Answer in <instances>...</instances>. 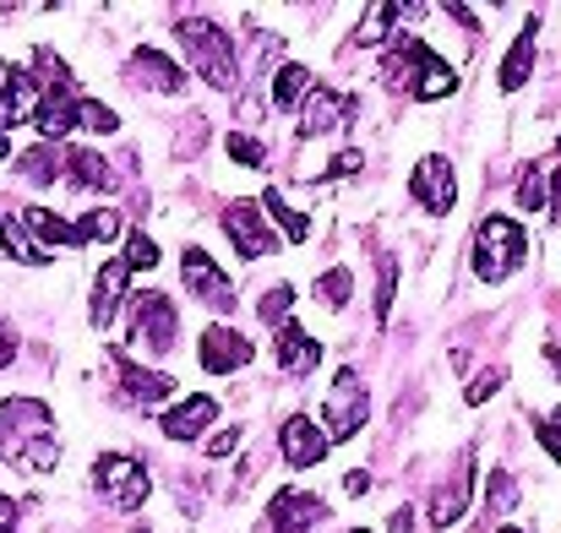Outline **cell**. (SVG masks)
Wrapping results in <instances>:
<instances>
[{
	"mask_svg": "<svg viewBox=\"0 0 561 533\" xmlns=\"http://www.w3.org/2000/svg\"><path fill=\"white\" fill-rule=\"evenodd\" d=\"M355 109H360V104H355V93L317 88V93L306 99V109H300V137H328V131H339Z\"/></svg>",
	"mask_w": 561,
	"mask_h": 533,
	"instance_id": "5bb4252c",
	"label": "cell"
},
{
	"mask_svg": "<svg viewBox=\"0 0 561 533\" xmlns=\"http://www.w3.org/2000/svg\"><path fill=\"white\" fill-rule=\"evenodd\" d=\"M93 485H99V496L115 507V512H137L142 501H148V468L137 463V457H126V452H104L99 463H93Z\"/></svg>",
	"mask_w": 561,
	"mask_h": 533,
	"instance_id": "5b68a950",
	"label": "cell"
},
{
	"mask_svg": "<svg viewBox=\"0 0 561 533\" xmlns=\"http://www.w3.org/2000/svg\"><path fill=\"white\" fill-rule=\"evenodd\" d=\"M251 359H256V349H251L245 333H234V327H224V322H213V327L202 333V370H207V375L245 370Z\"/></svg>",
	"mask_w": 561,
	"mask_h": 533,
	"instance_id": "8fae6325",
	"label": "cell"
},
{
	"mask_svg": "<svg viewBox=\"0 0 561 533\" xmlns=\"http://www.w3.org/2000/svg\"><path fill=\"white\" fill-rule=\"evenodd\" d=\"M224 153H229L240 170H262V164H267V148H262L256 137H240V131H234V137H224Z\"/></svg>",
	"mask_w": 561,
	"mask_h": 533,
	"instance_id": "74e56055",
	"label": "cell"
},
{
	"mask_svg": "<svg viewBox=\"0 0 561 533\" xmlns=\"http://www.w3.org/2000/svg\"><path fill=\"white\" fill-rule=\"evenodd\" d=\"M360 164H366V153H355V148H350V153H339V159H333V170H328V175H322V179H339V175H360Z\"/></svg>",
	"mask_w": 561,
	"mask_h": 533,
	"instance_id": "b9f144b4",
	"label": "cell"
},
{
	"mask_svg": "<svg viewBox=\"0 0 561 533\" xmlns=\"http://www.w3.org/2000/svg\"><path fill=\"white\" fill-rule=\"evenodd\" d=\"M66 179H71V185H82V190H115V185H121V175L110 170V159H104V153H93V148H71Z\"/></svg>",
	"mask_w": 561,
	"mask_h": 533,
	"instance_id": "cb8c5ba5",
	"label": "cell"
},
{
	"mask_svg": "<svg viewBox=\"0 0 561 533\" xmlns=\"http://www.w3.org/2000/svg\"><path fill=\"white\" fill-rule=\"evenodd\" d=\"M289 305H295V289H289V283H273V289L262 294L256 316H262L267 327H289Z\"/></svg>",
	"mask_w": 561,
	"mask_h": 533,
	"instance_id": "d590c367",
	"label": "cell"
},
{
	"mask_svg": "<svg viewBox=\"0 0 561 533\" xmlns=\"http://www.w3.org/2000/svg\"><path fill=\"white\" fill-rule=\"evenodd\" d=\"M218 419V397H207V392H196L186 403H175L164 419H159V430L170 436V441H202V430Z\"/></svg>",
	"mask_w": 561,
	"mask_h": 533,
	"instance_id": "ac0fdd59",
	"label": "cell"
},
{
	"mask_svg": "<svg viewBox=\"0 0 561 533\" xmlns=\"http://www.w3.org/2000/svg\"><path fill=\"white\" fill-rule=\"evenodd\" d=\"M518 207L524 212H546L551 207V159H540V164L524 170V179H518Z\"/></svg>",
	"mask_w": 561,
	"mask_h": 533,
	"instance_id": "f546056e",
	"label": "cell"
},
{
	"mask_svg": "<svg viewBox=\"0 0 561 533\" xmlns=\"http://www.w3.org/2000/svg\"><path fill=\"white\" fill-rule=\"evenodd\" d=\"M409 190H414V201L425 207V212H453V201H458V179H453V164L442 159V153H431V159H420L414 164V179H409Z\"/></svg>",
	"mask_w": 561,
	"mask_h": 533,
	"instance_id": "30bf717a",
	"label": "cell"
},
{
	"mask_svg": "<svg viewBox=\"0 0 561 533\" xmlns=\"http://www.w3.org/2000/svg\"><path fill=\"white\" fill-rule=\"evenodd\" d=\"M71 126H77V93H44V109H38V137H44V142H60Z\"/></svg>",
	"mask_w": 561,
	"mask_h": 533,
	"instance_id": "83f0119b",
	"label": "cell"
},
{
	"mask_svg": "<svg viewBox=\"0 0 561 533\" xmlns=\"http://www.w3.org/2000/svg\"><path fill=\"white\" fill-rule=\"evenodd\" d=\"M126 267L137 273V267H159V245L137 229V234H126Z\"/></svg>",
	"mask_w": 561,
	"mask_h": 533,
	"instance_id": "f35d334b",
	"label": "cell"
},
{
	"mask_svg": "<svg viewBox=\"0 0 561 533\" xmlns=\"http://www.w3.org/2000/svg\"><path fill=\"white\" fill-rule=\"evenodd\" d=\"M485 507H491V512H513V507H518V479H513L507 468H491V479H485Z\"/></svg>",
	"mask_w": 561,
	"mask_h": 533,
	"instance_id": "8d00e7d4",
	"label": "cell"
},
{
	"mask_svg": "<svg viewBox=\"0 0 561 533\" xmlns=\"http://www.w3.org/2000/svg\"><path fill=\"white\" fill-rule=\"evenodd\" d=\"M262 212H267V218L284 229V240H289V245H300V240L311 234V218H306V212H295L278 190H267V196H262Z\"/></svg>",
	"mask_w": 561,
	"mask_h": 533,
	"instance_id": "4dcf8cb0",
	"label": "cell"
},
{
	"mask_svg": "<svg viewBox=\"0 0 561 533\" xmlns=\"http://www.w3.org/2000/svg\"><path fill=\"white\" fill-rule=\"evenodd\" d=\"M447 16H453V22H463L469 33H480V11H474V5H447Z\"/></svg>",
	"mask_w": 561,
	"mask_h": 533,
	"instance_id": "ee69618b",
	"label": "cell"
},
{
	"mask_svg": "<svg viewBox=\"0 0 561 533\" xmlns=\"http://www.w3.org/2000/svg\"><path fill=\"white\" fill-rule=\"evenodd\" d=\"M66 164H71V153H60L55 142H38V148H27L16 159V175L27 179V185H55V179L66 175Z\"/></svg>",
	"mask_w": 561,
	"mask_h": 533,
	"instance_id": "d4e9b609",
	"label": "cell"
},
{
	"mask_svg": "<svg viewBox=\"0 0 561 533\" xmlns=\"http://www.w3.org/2000/svg\"><path fill=\"white\" fill-rule=\"evenodd\" d=\"M350 289H355V273H350V267H333V273L317 278V300H322L328 311H344V305H350Z\"/></svg>",
	"mask_w": 561,
	"mask_h": 533,
	"instance_id": "d6a6232c",
	"label": "cell"
},
{
	"mask_svg": "<svg viewBox=\"0 0 561 533\" xmlns=\"http://www.w3.org/2000/svg\"><path fill=\"white\" fill-rule=\"evenodd\" d=\"M0 223H5V218H0Z\"/></svg>",
	"mask_w": 561,
	"mask_h": 533,
	"instance_id": "f5cc1de1",
	"label": "cell"
},
{
	"mask_svg": "<svg viewBox=\"0 0 561 533\" xmlns=\"http://www.w3.org/2000/svg\"><path fill=\"white\" fill-rule=\"evenodd\" d=\"M240 447V425H229V430H218V436H207V457H229Z\"/></svg>",
	"mask_w": 561,
	"mask_h": 533,
	"instance_id": "60d3db41",
	"label": "cell"
},
{
	"mask_svg": "<svg viewBox=\"0 0 561 533\" xmlns=\"http://www.w3.org/2000/svg\"><path fill=\"white\" fill-rule=\"evenodd\" d=\"M350 533H371V529H350Z\"/></svg>",
	"mask_w": 561,
	"mask_h": 533,
	"instance_id": "816d5d0a",
	"label": "cell"
},
{
	"mask_svg": "<svg viewBox=\"0 0 561 533\" xmlns=\"http://www.w3.org/2000/svg\"><path fill=\"white\" fill-rule=\"evenodd\" d=\"M311 93H317V77H311L306 66L289 60V66L273 71V109H278V115H300Z\"/></svg>",
	"mask_w": 561,
	"mask_h": 533,
	"instance_id": "44dd1931",
	"label": "cell"
},
{
	"mask_svg": "<svg viewBox=\"0 0 561 533\" xmlns=\"http://www.w3.org/2000/svg\"><path fill=\"white\" fill-rule=\"evenodd\" d=\"M126 82H131V88H148V93H164V99L186 93V71H181L170 55H159V49H137V55L126 60Z\"/></svg>",
	"mask_w": 561,
	"mask_h": 533,
	"instance_id": "7c38bea8",
	"label": "cell"
},
{
	"mask_svg": "<svg viewBox=\"0 0 561 533\" xmlns=\"http://www.w3.org/2000/svg\"><path fill=\"white\" fill-rule=\"evenodd\" d=\"M11 355H16V338H11V333H5V327H0V370H5V364H11Z\"/></svg>",
	"mask_w": 561,
	"mask_h": 533,
	"instance_id": "c3c4849f",
	"label": "cell"
},
{
	"mask_svg": "<svg viewBox=\"0 0 561 533\" xmlns=\"http://www.w3.org/2000/svg\"><path fill=\"white\" fill-rule=\"evenodd\" d=\"M535 436H540V447L561 463V425H535Z\"/></svg>",
	"mask_w": 561,
	"mask_h": 533,
	"instance_id": "7bdbcfd3",
	"label": "cell"
},
{
	"mask_svg": "<svg viewBox=\"0 0 561 533\" xmlns=\"http://www.w3.org/2000/svg\"><path fill=\"white\" fill-rule=\"evenodd\" d=\"M535 44H540V16H529L524 33H518V44L502 55V71H496L502 93H518V88L529 82V71H535Z\"/></svg>",
	"mask_w": 561,
	"mask_h": 533,
	"instance_id": "d6986e66",
	"label": "cell"
},
{
	"mask_svg": "<svg viewBox=\"0 0 561 533\" xmlns=\"http://www.w3.org/2000/svg\"><path fill=\"white\" fill-rule=\"evenodd\" d=\"M496 386H502V370H480V375L469 381V392H463V397H469V403L480 408V403H485V397H491Z\"/></svg>",
	"mask_w": 561,
	"mask_h": 533,
	"instance_id": "ab89813d",
	"label": "cell"
},
{
	"mask_svg": "<svg viewBox=\"0 0 561 533\" xmlns=\"http://www.w3.org/2000/svg\"><path fill=\"white\" fill-rule=\"evenodd\" d=\"M496 533H524V529H496Z\"/></svg>",
	"mask_w": 561,
	"mask_h": 533,
	"instance_id": "f907efd6",
	"label": "cell"
},
{
	"mask_svg": "<svg viewBox=\"0 0 561 533\" xmlns=\"http://www.w3.org/2000/svg\"><path fill=\"white\" fill-rule=\"evenodd\" d=\"M328 430L311 419V414H289L284 419V430H278V452H284V463L289 468H317L322 457H328Z\"/></svg>",
	"mask_w": 561,
	"mask_h": 533,
	"instance_id": "9c48e42d",
	"label": "cell"
},
{
	"mask_svg": "<svg viewBox=\"0 0 561 533\" xmlns=\"http://www.w3.org/2000/svg\"><path fill=\"white\" fill-rule=\"evenodd\" d=\"M387 529L392 533H414V512H409V507H398V512L387 518Z\"/></svg>",
	"mask_w": 561,
	"mask_h": 533,
	"instance_id": "bcb514c9",
	"label": "cell"
},
{
	"mask_svg": "<svg viewBox=\"0 0 561 533\" xmlns=\"http://www.w3.org/2000/svg\"><path fill=\"white\" fill-rule=\"evenodd\" d=\"M273 355H278V370L289 375V381H300V375H311L317 370V359H322V344L306 333V327H278V338H273Z\"/></svg>",
	"mask_w": 561,
	"mask_h": 533,
	"instance_id": "e0dca14e",
	"label": "cell"
},
{
	"mask_svg": "<svg viewBox=\"0 0 561 533\" xmlns=\"http://www.w3.org/2000/svg\"><path fill=\"white\" fill-rule=\"evenodd\" d=\"M524 256H529L524 229L513 218H502V212H485L480 229H474V278L480 283H502V278H513L524 267Z\"/></svg>",
	"mask_w": 561,
	"mask_h": 533,
	"instance_id": "3957f363",
	"label": "cell"
},
{
	"mask_svg": "<svg viewBox=\"0 0 561 533\" xmlns=\"http://www.w3.org/2000/svg\"><path fill=\"white\" fill-rule=\"evenodd\" d=\"M22 223L38 229V245H44V251H55V245H60V251H77V245H82V240H77V223H66V218L49 212V207H27Z\"/></svg>",
	"mask_w": 561,
	"mask_h": 533,
	"instance_id": "484cf974",
	"label": "cell"
},
{
	"mask_svg": "<svg viewBox=\"0 0 561 533\" xmlns=\"http://www.w3.org/2000/svg\"><path fill=\"white\" fill-rule=\"evenodd\" d=\"M16 518H22V512H16V501H11V496H0V533H16Z\"/></svg>",
	"mask_w": 561,
	"mask_h": 533,
	"instance_id": "f6af8a7d",
	"label": "cell"
},
{
	"mask_svg": "<svg viewBox=\"0 0 561 533\" xmlns=\"http://www.w3.org/2000/svg\"><path fill=\"white\" fill-rule=\"evenodd\" d=\"M175 327H181V311L170 294H137V305H131V349L137 355H170Z\"/></svg>",
	"mask_w": 561,
	"mask_h": 533,
	"instance_id": "8992f818",
	"label": "cell"
},
{
	"mask_svg": "<svg viewBox=\"0 0 561 533\" xmlns=\"http://www.w3.org/2000/svg\"><path fill=\"white\" fill-rule=\"evenodd\" d=\"M224 234H229V245L245 256V262H256V256H267V251H278V234L267 229V212H262V201H245V196H234L229 207H224Z\"/></svg>",
	"mask_w": 561,
	"mask_h": 533,
	"instance_id": "52a82bcc",
	"label": "cell"
},
{
	"mask_svg": "<svg viewBox=\"0 0 561 533\" xmlns=\"http://www.w3.org/2000/svg\"><path fill=\"white\" fill-rule=\"evenodd\" d=\"M115 234H121L115 207H88V212L77 218V240H82V245H110Z\"/></svg>",
	"mask_w": 561,
	"mask_h": 533,
	"instance_id": "1f68e13d",
	"label": "cell"
},
{
	"mask_svg": "<svg viewBox=\"0 0 561 533\" xmlns=\"http://www.w3.org/2000/svg\"><path fill=\"white\" fill-rule=\"evenodd\" d=\"M371 419V397H366V381L355 370H339L333 375V392L322 397V425H328V441H350L360 436V425Z\"/></svg>",
	"mask_w": 561,
	"mask_h": 533,
	"instance_id": "277c9868",
	"label": "cell"
},
{
	"mask_svg": "<svg viewBox=\"0 0 561 533\" xmlns=\"http://www.w3.org/2000/svg\"><path fill=\"white\" fill-rule=\"evenodd\" d=\"M392 294H398V256H381L376 262V322L392 316Z\"/></svg>",
	"mask_w": 561,
	"mask_h": 533,
	"instance_id": "e575fe53",
	"label": "cell"
},
{
	"mask_svg": "<svg viewBox=\"0 0 561 533\" xmlns=\"http://www.w3.org/2000/svg\"><path fill=\"white\" fill-rule=\"evenodd\" d=\"M181 278H186V294H196L202 305H213V311H234V283H229V273H224L202 245H186V256H181Z\"/></svg>",
	"mask_w": 561,
	"mask_h": 533,
	"instance_id": "ba28073f",
	"label": "cell"
},
{
	"mask_svg": "<svg viewBox=\"0 0 561 533\" xmlns=\"http://www.w3.org/2000/svg\"><path fill=\"white\" fill-rule=\"evenodd\" d=\"M44 109V88L27 71H11V82H0V131H16L27 120H38Z\"/></svg>",
	"mask_w": 561,
	"mask_h": 533,
	"instance_id": "9a60e30c",
	"label": "cell"
},
{
	"mask_svg": "<svg viewBox=\"0 0 561 533\" xmlns=\"http://www.w3.org/2000/svg\"><path fill=\"white\" fill-rule=\"evenodd\" d=\"M121 392H126L131 403L153 408V403H164V397L175 392V375H164V370H148V364H131V359H121Z\"/></svg>",
	"mask_w": 561,
	"mask_h": 533,
	"instance_id": "ffe728a7",
	"label": "cell"
},
{
	"mask_svg": "<svg viewBox=\"0 0 561 533\" xmlns=\"http://www.w3.org/2000/svg\"><path fill=\"white\" fill-rule=\"evenodd\" d=\"M267 512H273V533H311L328 523V501L306 490H278Z\"/></svg>",
	"mask_w": 561,
	"mask_h": 533,
	"instance_id": "4fadbf2b",
	"label": "cell"
},
{
	"mask_svg": "<svg viewBox=\"0 0 561 533\" xmlns=\"http://www.w3.org/2000/svg\"><path fill=\"white\" fill-rule=\"evenodd\" d=\"M126 278H131L126 256H115V262L99 267L93 294H88V322H93V327H110V322H115V311H121V300H126Z\"/></svg>",
	"mask_w": 561,
	"mask_h": 533,
	"instance_id": "2e32d148",
	"label": "cell"
},
{
	"mask_svg": "<svg viewBox=\"0 0 561 533\" xmlns=\"http://www.w3.org/2000/svg\"><path fill=\"white\" fill-rule=\"evenodd\" d=\"M77 126H88V131H99V137H115V131H121V115H115L110 104H99V99H77Z\"/></svg>",
	"mask_w": 561,
	"mask_h": 533,
	"instance_id": "836d02e7",
	"label": "cell"
},
{
	"mask_svg": "<svg viewBox=\"0 0 561 533\" xmlns=\"http://www.w3.org/2000/svg\"><path fill=\"white\" fill-rule=\"evenodd\" d=\"M0 457L27 468V474H55L60 468V441H55V414L38 397H11L0 403Z\"/></svg>",
	"mask_w": 561,
	"mask_h": 533,
	"instance_id": "6da1fadb",
	"label": "cell"
},
{
	"mask_svg": "<svg viewBox=\"0 0 561 533\" xmlns=\"http://www.w3.org/2000/svg\"><path fill=\"white\" fill-rule=\"evenodd\" d=\"M469 490H474V468H458L447 485H436V496H431V523H458L463 512H469Z\"/></svg>",
	"mask_w": 561,
	"mask_h": 533,
	"instance_id": "603a6c76",
	"label": "cell"
},
{
	"mask_svg": "<svg viewBox=\"0 0 561 533\" xmlns=\"http://www.w3.org/2000/svg\"><path fill=\"white\" fill-rule=\"evenodd\" d=\"M414 11H420V5H409V11H403L398 0H376L371 11H366V22L355 27V38H360V44H381V38H387L403 16H414Z\"/></svg>",
	"mask_w": 561,
	"mask_h": 533,
	"instance_id": "f1b7e54d",
	"label": "cell"
},
{
	"mask_svg": "<svg viewBox=\"0 0 561 533\" xmlns=\"http://www.w3.org/2000/svg\"><path fill=\"white\" fill-rule=\"evenodd\" d=\"M0 245H5V256L22 262V267H49V262H55V251H44V245L22 229V218H5V223H0Z\"/></svg>",
	"mask_w": 561,
	"mask_h": 533,
	"instance_id": "4316f807",
	"label": "cell"
},
{
	"mask_svg": "<svg viewBox=\"0 0 561 533\" xmlns=\"http://www.w3.org/2000/svg\"><path fill=\"white\" fill-rule=\"evenodd\" d=\"M5 159H11V137L0 131V164H5Z\"/></svg>",
	"mask_w": 561,
	"mask_h": 533,
	"instance_id": "681fc988",
	"label": "cell"
},
{
	"mask_svg": "<svg viewBox=\"0 0 561 533\" xmlns=\"http://www.w3.org/2000/svg\"><path fill=\"white\" fill-rule=\"evenodd\" d=\"M175 38H181V49H186V66L196 77H207L218 93H229L234 82H240V66H234V44H229V33L218 27V22H202V16H181V27H175Z\"/></svg>",
	"mask_w": 561,
	"mask_h": 533,
	"instance_id": "7a4b0ae2",
	"label": "cell"
},
{
	"mask_svg": "<svg viewBox=\"0 0 561 533\" xmlns=\"http://www.w3.org/2000/svg\"><path fill=\"white\" fill-rule=\"evenodd\" d=\"M344 485H350V496H366V490H371V474H360V468H355Z\"/></svg>",
	"mask_w": 561,
	"mask_h": 533,
	"instance_id": "7dc6e473",
	"label": "cell"
},
{
	"mask_svg": "<svg viewBox=\"0 0 561 533\" xmlns=\"http://www.w3.org/2000/svg\"><path fill=\"white\" fill-rule=\"evenodd\" d=\"M458 88V71L425 44V55H420V71H414V99L420 104H436V99H447Z\"/></svg>",
	"mask_w": 561,
	"mask_h": 533,
	"instance_id": "7402d4cb",
	"label": "cell"
}]
</instances>
